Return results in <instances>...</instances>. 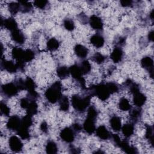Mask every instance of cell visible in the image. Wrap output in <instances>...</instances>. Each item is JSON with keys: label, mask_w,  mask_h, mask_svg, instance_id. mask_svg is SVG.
Here are the masks:
<instances>
[{"label": "cell", "mask_w": 154, "mask_h": 154, "mask_svg": "<svg viewBox=\"0 0 154 154\" xmlns=\"http://www.w3.org/2000/svg\"><path fill=\"white\" fill-rule=\"evenodd\" d=\"M87 94L91 97L93 96H96L99 99L104 101L109 98L111 93L106 82L91 86L88 89Z\"/></svg>", "instance_id": "cell-1"}, {"label": "cell", "mask_w": 154, "mask_h": 154, "mask_svg": "<svg viewBox=\"0 0 154 154\" xmlns=\"http://www.w3.org/2000/svg\"><path fill=\"white\" fill-rule=\"evenodd\" d=\"M62 85L60 82L52 84L45 91V95L47 100L51 103H55L60 100L62 95Z\"/></svg>", "instance_id": "cell-2"}, {"label": "cell", "mask_w": 154, "mask_h": 154, "mask_svg": "<svg viewBox=\"0 0 154 154\" xmlns=\"http://www.w3.org/2000/svg\"><path fill=\"white\" fill-rule=\"evenodd\" d=\"M91 96L88 94L84 96L75 94L72 97V104L73 108L78 112L84 111L90 103Z\"/></svg>", "instance_id": "cell-3"}, {"label": "cell", "mask_w": 154, "mask_h": 154, "mask_svg": "<svg viewBox=\"0 0 154 154\" xmlns=\"http://www.w3.org/2000/svg\"><path fill=\"white\" fill-rule=\"evenodd\" d=\"M1 91L4 96L10 97L16 96L20 90L14 82H9L2 85Z\"/></svg>", "instance_id": "cell-4"}, {"label": "cell", "mask_w": 154, "mask_h": 154, "mask_svg": "<svg viewBox=\"0 0 154 154\" xmlns=\"http://www.w3.org/2000/svg\"><path fill=\"white\" fill-rule=\"evenodd\" d=\"M69 71L73 78L75 79L82 87L85 88V80L82 77L83 75L79 66L78 64H74L70 66V67H69Z\"/></svg>", "instance_id": "cell-5"}, {"label": "cell", "mask_w": 154, "mask_h": 154, "mask_svg": "<svg viewBox=\"0 0 154 154\" xmlns=\"http://www.w3.org/2000/svg\"><path fill=\"white\" fill-rule=\"evenodd\" d=\"M75 133L72 128L66 127L61 131L60 136L63 141L66 143H72L75 139Z\"/></svg>", "instance_id": "cell-6"}, {"label": "cell", "mask_w": 154, "mask_h": 154, "mask_svg": "<svg viewBox=\"0 0 154 154\" xmlns=\"http://www.w3.org/2000/svg\"><path fill=\"white\" fill-rule=\"evenodd\" d=\"M8 144L10 149L15 152H20L23 147V144L20 139L15 135H13L10 137Z\"/></svg>", "instance_id": "cell-7"}, {"label": "cell", "mask_w": 154, "mask_h": 154, "mask_svg": "<svg viewBox=\"0 0 154 154\" xmlns=\"http://www.w3.org/2000/svg\"><path fill=\"white\" fill-rule=\"evenodd\" d=\"M20 125L21 119L17 116H12L8 119L6 126L9 130L17 131Z\"/></svg>", "instance_id": "cell-8"}, {"label": "cell", "mask_w": 154, "mask_h": 154, "mask_svg": "<svg viewBox=\"0 0 154 154\" xmlns=\"http://www.w3.org/2000/svg\"><path fill=\"white\" fill-rule=\"evenodd\" d=\"M96 119L87 116L83 124V129L88 134H93L96 131Z\"/></svg>", "instance_id": "cell-9"}, {"label": "cell", "mask_w": 154, "mask_h": 154, "mask_svg": "<svg viewBox=\"0 0 154 154\" xmlns=\"http://www.w3.org/2000/svg\"><path fill=\"white\" fill-rule=\"evenodd\" d=\"M141 66L147 70L150 75V76H153V61L150 57H144L141 60Z\"/></svg>", "instance_id": "cell-10"}, {"label": "cell", "mask_w": 154, "mask_h": 154, "mask_svg": "<svg viewBox=\"0 0 154 154\" xmlns=\"http://www.w3.org/2000/svg\"><path fill=\"white\" fill-rule=\"evenodd\" d=\"M89 23L92 28L96 30L103 29V22L102 19L97 16L93 15L89 19Z\"/></svg>", "instance_id": "cell-11"}, {"label": "cell", "mask_w": 154, "mask_h": 154, "mask_svg": "<svg viewBox=\"0 0 154 154\" xmlns=\"http://www.w3.org/2000/svg\"><path fill=\"white\" fill-rule=\"evenodd\" d=\"M146 101V96L140 91L133 93L134 103L138 108L141 107Z\"/></svg>", "instance_id": "cell-12"}, {"label": "cell", "mask_w": 154, "mask_h": 154, "mask_svg": "<svg viewBox=\"0 0 154 154\" xmlns=\"http://www.w3.org/2000/svg\"><path fill=\"white\" fill-rule=\"evenodd\" d=\"M1 69H3L10 73H15L16 72L17 67L16 64H14L11 61H7L2 58L1 63Z\"/></svg>", "instance_id": "cell-13"}, {"label": "cell", "mask_w": 154, "mask_h": 154, "mask_svg": "<svg viewBox=\"0 0 154 154\" xmlns=\"http://www.w3.org/2000/svg\"><path fill=\"white\" fill-rule=\"evenodd\" d=\"M123 56V50L120 47H116L111 54V59L115 63H118L122 61Z\"/></svg>", "instance_id": "cell-14"}, {"label": "cell", "mask_w": 154, "mask_h": 154, "mask_svg": "<svg viewBox=\"0 0 154 154\" xmlns=\"http://www.w3.org/2000/svg\"><path fill=\"white\" fill-rule=\"evenodd\" d=\"M95 131L96 133V135L101 140H108L111 136V135L110 134L109 132L106 129V128L103 125L99 126L96 129Z\"/></svg>", "instance_id": "cell-15"}, {"label": "cell", "mask_w": 154, "mask_h": 154, "mask_svg": "<svg viewBox=\"0 0 154 154\" xmlns=\"http://www.w3.org/2000/svg\"><path fill=\"white\" fill-rule=\"evenodd\" d=\"M1 25H4L6 29L10 30L11 32L17 29V23L13 17L7 18L4 21L2 20Z\"/></svg>", "instance_id": "cell-16"}, {"label": "cell", "mask_w": 154, "mask_h": 154, "mask_svg": "<svg viewBox=\"0 0 154 154\" xmlns=\"http://www.w3.org/2000/svg\"><path fill=\"white\" fill-rule=\"evenodd\" d=\"M105 40L103 37L99 34H96L90 38V43L96 48H100L104 45Z\"/></svg>", "instance_id": "cell-17"}, {"label": "cell", "mask_w": 154, "mask_h": 154, "mask_svg": "<svg viewBox=\"0 0 154 154\" xmlns=\"http://www.w3.org/2000/svg\"><path fill=\"white\" fill-rule=\"evenodd\" d=\"M11 37L13 41L19 44H23L25 42V36L22 32L17 29L11 32Z\"/></svg>", "instance_id": "cell-18"}, {"label": "cell", "mask_w": 154, "mask_h": 154, "mask_svg": "<svg viewBox=\"0 0 154 154\" xmlns=\"http://www.w3.org/2000/svg\"><path fill=\"white\" fill-rule=\"evenodd\" d=\"M74 51L77 57L81 58H85L88 53V49L82 45H76L74 48Z\"/></svg>", "instance_id": "cell-19"}, {"label": "cell", "mask_w": 154, "mask_h": 154, "mask_svg": "<svg viewBox=\"0 0 154 154\" xmlns=\"http://www.w3.org/2000/svg\"><path fill=\"white\" fill-rule=\"evenodd\" d=\"M118 146L127 153H136L138 152L137 149L135 147L130 146L128 142L126 140H121Z\"/></svg>", "instance_id": "cell-20"}, {"label": "cell", "mask_w": 154, "mask_h": 154, "mask_svg": "<svg viewBox=\"0 0 154 154\" xmlns=\"http://www.w3.org/2000/svg\"><path fill=\"white\" fill-rule=\"evenodd\" d=\"M109 124L112 129L116 132H118L121 130L122 128V122L120 117L116 116H112L109 120Z\"/></svg>", "instance_id": "cell-21"}, {"label": "cell", "mask_w": 154, "mask_h": 154, "mask_svg": "<svg viewBox=\"0 0 154 154\" xmlns=\"http://www.w3.org/2000/svg\"><path fill=\"white\" fill-rule=\"evenodd\" d=\"M121 130L123 134L126 137H129L134 133V127L132 123H126L123 126H122Z\"/></svg>", "instance_id": "cell-22"}, {"label": "cell", "mask_w": 154, "mask_h": 154, "mask_svg": "<svg viewBox=\"0 0 154 154\" xmlns=\"http://www.w3.org/2000/svg\"><path fill=\"white\" fill-rule=\"evenodd\" d=\"M37 104L36 103L35 101L34 100H30V102L27 106L26 108L25 109L27 112V114H29L31 116L36 114L37 112Z\"/></svg>", "instance_id": "cell-23"}, {"label": "cell", "mask_w": 154, "mask_h": 154, "mask_svg": "<svg viewBox=\"0 0 154 154\" xmlns=\"http://www.w3.org/2000/svg\"><path fill=\"white\" fill-rule=\"evenodd\" d=\"M23 52L24 50H23L22 48L15 47L12 49L11 55L13 58L16 61H22Z\"/></svg>", "instance_id": "cell-24"}, {"label": "cell", "mask_w": 154, "mask_h": 154, "mask_svg": "<svg viewBox=\"0 0 154 154\" xmlns=\"http://www.w3.org/2000/svg\"><path fill=\"white\" fill-rule=\"evenodd\" d=\"M79 69L82 73V75H86L88 73L91 69V64L87 60L82 61L79 64H78Z\"/></svg>", "instance_id": "cell-25"}, {"label": "cell", "mask_w": 154, "mask_h": 154, "mask_svg": "<svg viewBox=\"0 0 154 154\" xmlns=\"http://www.w3.org/2000/svg\"><path fill=\"white\" fill-rule=\"evenodd\" d=\"M57 74L60 78L65 79L70 74L69 68L66 66H60L57 69Z\"/></svg>", "instance_id": "cell-26"}, {"label": "cell", "mask_w": 154, "mask_h": 154, "mask_svg": "<svg viewBox=\"0 0 154 154\" xmlns=\"http://www.w3.org/2000/svg\"><path fill=\"white\" fill-rule=\"evenodd\" d=\"M60 108L61 111H67L69 108V99L66 96H62L58 100Z\"/></svg>", "instance_id": "cell-27"}, {"label": "cell", "mask_w": 154, "mask_h": 154, "mask_svg": "<svg viewBox=\"0 0 154 154\" xmlns=\"http://www.w3.org/2000/svg\"><path fill=\"white\" fill-rule=\"evenodd\" d=\"M19 3L20 5V11L22 13H28L32 8V5L28 1H20Z\"/></svg>", "instance_id": "cell-28"}, {"label": "cell", "mask_w": 154, "mask_h": 154, "mask_svg": "<svg viewBox=\"0 0 154 154\" xmlns=\"http://www.w3.org/2000/svg\"><path fill=\"white\" fill-rule=\"evenodd\" d=\"M60 46L59 42L55 38H50L48 42H47V48L49 51H54L57 50Z\"/></svg>", "instance_id": "cell-29"}, {"label": "cell", "mask_w": 154, "mask_h": 154, "mask_svg": "<svg viewBox=\"0 0 154 154\" xmlns=\"http://www.w3.org/2000/svg\"><path fill=\"white\" fill-rule=\"evenodd\" d=\"M35 84L34 81L29 77H27L24 80V90L28 91L35 90Z\"/></svg>", "instance_id": "cell-30"}, {"label": "cell", "mask_w": 154, "mask_h": 154, "mask_svg": "<svg viewBox=\"0 0 154 154\" xmlns=\"http://www.w3.org/2000/svg\"><path fill=\"white\" fill-rule=\"evenodd\" d=\"M17 135L23 140H27L29 138V133L28 128L24 127L22 125L19 127V128L16 131Z\"/></svg>", "instance_id": "cell-31"}, {"label": "cell", "mask_w": 154, "mask_h": 154, "mask_svg": "<svg viewBox=\"0 0 154 154\" xmlns=\"http://www.w3.org/2000/svg\"><path fill=\"white\" fill-rule=\"evenodd\" d=\"M58 148L56 143L53 141H49L46 145V152L48 153H56Z\"/></svg>", "instance_id": "cell-32"}, {"label": "cell", "mask_w": 154, "mask_h": 154, "mask_svg": "<svg viewBox=\"0 0 154 154\" xmlns=\"http://www.w3.org/2000/svg\"><path fill=\"white\" fill-rule=\"evenodd\" d=\"M35 57L34 52L31 50V49H26L24 50L23 55V58H22V61L25 62H29L31 61L34 59Z\"/></svg>", "instance_id": "cell-33"}, {"label": "cell", "mask_w": 154, "mask_h": 154, "mask_svg": "<svg viewBox=\"0 0 154 154\" xmlns=\"http://www.w3.org/2000/svg\"><path fill=\"white\" fill-rule=\"evenodd\" d=\"M141 116V111L140 108H135L131 111L130 117L131 119L134 122H137Z\"/></svg>", "instance_id": "cell-34"}, {"label": "cell", "mask_w": 154, "mask_h": 154, "mask_svg": "<svg viewBox=\"0 0 154 154\" xmlns=\"http://www.w3.org/2000/svg\"><path fill=\"white\" fill-rule=\"evenodd\" d=\"M119 107L122 111H128L131 109V105H130L128 100L126 98H122L119 103Z\"/></svg>", "instance_id": "cell-35"}, {"label": "cell", "mask_w": 154, "mask_h": 154, "mask_svg": "<svg viewBox=\"0 0 154 154\" xmlns=\"http://www.w3.org/2000/svg\"><path fill=\"white\" fill-rule=\"evenodd\" d=\"M32 124V116L27 114L25 116L23 117L21 119V125L26 127L27 128H29Z\"/></svg>", "instance_id": "cell-36"}, {"label": "cell", "mask_w": 154, "mask_h": 154, "mask_svg": "<svg viewBox=\"0 0 154 154\" xmlns=\"http://www.w3.org/2000/svg\"><path fill=\"white\" fill-rule=\"evenodd\" d=\"M8 10L10 12L13 14H16L20 11V5L19 2H13L9 4Z\"/></svg>", "instance_id": "cell-37"}, {"label": "cell", "mask_w": 154, "mask_h": 154, "mask_svg": "<svg viewBox=\"0 0 154 154\" xmlns=\"http://www.w3.org/2000/svg\"><path fill=\"white\" fill-rule=\"evenodd\" d=\"M146 138L150 141V143L152 145H153V128L151 126H146Z\"/></svg>", "instance_id": "cell-38"}, {"label": "cell", "mask_w": 154, "mask_h": 154, "mask_svg": "<svg viewBox=\"0 0 154 154\" xmlns=\"http://www.w3.org/2000/svg\"><path fill=\"white\" fill-rule=\"evenodd\" d=\"M63 25L64 28L69 31H73L75 28V23L74 22L70 19H64V22H63Z\"/></svg>", "instance_id": "cell-39"}, {"label": "cell", "mask_w": 154, "mask_h": 154, "mask_svg": "<svg viewBox=\"0 0 154 154\" xmlns=\"http://www.w3.org/2000/svg\"><path fill=\"white\" fill-rule=\"evenodd\" d=\"M105 57L101 54L99 52H96L95 53L93 56V60L94 61H95L96 63L97 64H101L102 63L104 60H105Z\"/></svg>", "instance_id": "cell-40"}, {"label": "cell", "mask_w": 154, "mask_h": 154, "mask_svg": "<svg viewBox=\"0 0 154 154\" xmlns=\"http://www.w3.org/2000/svg\"><path fill=\"white\" fill-rule=\"evenodd\" d=\"M97 114H98V113H97V111L96 109L95 108V107H94L93 106H91L88 108V111H87V117L96 119Z\"/></svg>", "instance_id": "cell-41"}, {"label": "cell", "mask_w": 154, "mask_h": 154, "mask_svg": "<svg viewBox=\"0 0 154 154\" xmlns=\"http://www.w3.org/2000/svg\"><path fill=\"white\" fill-rule=\"evenodd\" d=\"M48 3V1L46 0H36L34 2V5L40 9H43L47 5Z\"/></svg>", "instance_id": "cell-42"}, {"label": "cell", "mask_w": 154, "mask_h": 154, "mask_svg": "<svg viewBox=\"0 0 154 154\" xmlns=\"http://www.w3.org/2000/svg\"><path fill=\"white\" fill-rule=\"evenodd\" d=\"M106 85L108 86V88L111 94H113L119 91V87L116 83L112 82H106Z\"/></svg>", "instance_id": "cell-43"}, {"label": "cell", "mask_w": 154, "mask_h": 154, "mask_svg": "<svg viewBox=\"0 0 154 154\" xmlns=\"http://www.w3.org/2000/svg\"><path fill=\"white\" fill-rule=\"evenodd\" d=\"M0 108H1V114L5 116H8L10 114V108L8 107V106L4 102H1V105H0Z\"/></svg>", "instance_id": "cell-44"}, {"label": "cell", "mask_w": 154, "mask_h": 154, "mask_svg": "<svg viewBox=\"0 0 154 154\" xmlns=\"http://www.w3.org/2000/svg\"><path fill=\"white\" fill-rule=\"evenodd\" d=\"M31 99L27 97H23L20 100V105L23 109H26L27 106L28 105Z\"/></svg>", "instance_id": "cell-45"}, {"label": "cell", "mask_w": 154, "mask_h": 154, "mask_svg": "<svg viewBox=\"0 0 154 154\" xmlns=\"http://www.w3.org/2000/svg\"><path fill=\"white\" fill-rule=\"evenodd\" d=\"M121 5L124 7H128L132 5V1L129 0H123L120 1Z\"/></svg>", "instance_id": "cell-46"}, {"label": "cell", "mask_w": 154, "mask_h": 154, "mask_svg": "<svg viewBox=\"0 0 154 154\" xmlns=\"http://www.w3.org/2000/svg\"><path fill=\"white\" fill-rule=\"evenodd\" d=\"M72 128L73 129V130L75 131V132H79L81 131L82 129V126L81 125H79V123H74L72 126Z\"/></svg>", "instance_id": "cell-47"}, {"label": "cell", "mask_w": 154, "mask_h": 154, "mask_svg": "<svg viewBox=\"0 0 154 154\" xmlns=\"http://www.w3.org/2000/svg\"><path fill=\"white\" fill-rule=\"evenodd\" d=\"M111 137L112 138V139L113 140L114 143L118 146V145L119 144L120 142L121 141V140L120 138V137L118 136V135L117 134H112Z\"/></svg>", "instance_id": "cell-48"}, {"label": "cell", "mask_w": 154, "mask_h": 154, "mask_svg": "<svg viewBox=\"0 0 154 154\" xmlns=\"http://www.w3.org/2000/svg\"><path fill=\"white\" fill-rule=\"evenodd\" d=\"M40 129L43 132H47L48 129V124L45 122H43L40 125Z\"/></svg>", "instance_id": "cell-49"}, {"label": "cell", "mask_w": 154, "mask_h": 154, "mask_svg": "<svg viewBox=\"0 0 154 154\" xmlns=\"http://www.w3.org/2000/svg\"><path fill=\"white\" fill-rule=\"evenodd\" d=\"M148 38L150 41H153V31H151L149 32L148 34Z\"/></svg>", "instance_id": "cell-50"}, {"label": "cell", "mask_w": 154, "mask_h": 154, "mask_svg": "<svg viewBox=\"0 0 154 154\" xmlns=\"http://www.w3.org/2000/svg\"><path fill=\"white\" fill-rule=\"evenodd\" d=\"M150 18L152 19H153V10H152L150 14Z\"/></svg>", "instance_id": "cell-51"}]
</instances>
